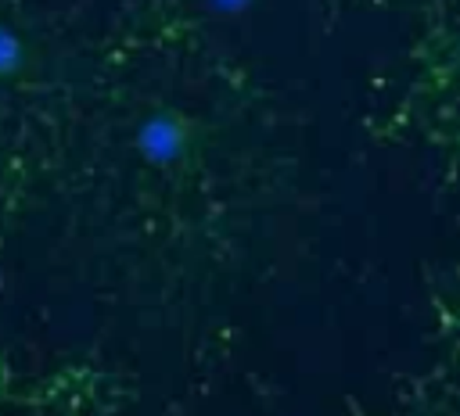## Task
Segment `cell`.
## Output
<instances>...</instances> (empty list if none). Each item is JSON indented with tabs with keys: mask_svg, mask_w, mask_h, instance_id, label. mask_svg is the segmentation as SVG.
<instances>
[{
	"mask_svg": "<svg viewBox=\"0 0 460 416\" xmlns=\"http://www.w3.org/2000/svg\"><path fill=\"white\" fill-rule=\"evenodd\" d=\"M86 61L43 0H0V255L54 197Z\"/></svg>",
	"mask_w": 460,
	"mask_h": 416,
	"instance_id": "cell-1",
	"label": "cell"
},
{
	"mask_svg": "<svg viewBox=\"0 0 460 416\" xmlns=\"http://www.w3.org/2000/svg\"><path fill=\"white\" fill-rule=\"evenodd\" d=\"M0 416H129V402L93 366H36L0 351Z\"/></svg>",
	"mask_w": 460,
	"mask_h": 416,
	"instance_id": "cell-2",
	"label": "cell"
},
{
	"mask_svg": "<svg viewBox=\"0 0 460 416\" xmlns=\"http://www.w3.org/2000/svg\"><path fill=\"white\" fill-rule=\"evenodd\" d=\"M388 416H460V341L435 362L420 394L402 398V409H392Z\"/></svg>",
	"mask_w": 460,
	"mask_h": 416,
	"instance_id": "cell-3",
	"label": "cell"
}]
</instances>
